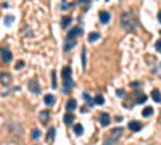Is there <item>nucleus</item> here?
<instances>
[{"label":"nucleus","instance_id":"obj_8","mask_svg":"<svg viewBox=\"0 0 161 145\" xmlns=\"http://www.w3.org/2000/svg\"><path fill=\"white\" fill-rule=\"evenodd\" d=\"M99 118H100V124H101V126H108V124H110V121H111V118H110V115H108V113H101V115L99 116Z\"/></svg>","mask_w":161,"mask_h":145},{"label":"nucleus","instance_id":"obj_25","mask_svg":"<svg viewBox=\"0 0 161 145\" xmlns=\"http://www.w3.org/2000/svg\"><path fill=\"white\" fill-rule=\"evenodd\" d=\"M84 100L87 102L89 105H93V99H90V97H89V93H84Z\"/></svg>","mask_w":161,"mask_h":145},{"label":"nucleus","instance_id":"obj_30","mask_svg":"<svg viewBox=\"0 0 161 145\" xmlns=\"http://www.w3.org/2000/svg\"><path fill=\"white\" fill-rule=\"evenodd\" d=\"M116 95H118V97H124V91H123V89H118V91H116Z\"/></svg>","mask_w":161,"mask_h":145},{"label":"nucleus","instance_id":"obj_11","mask_svg":"<svg viewBox=\"0 0 161 145\" xmlns=\"http://www.w3.org/2000/svg\"><path fill=\"white\" fill-rule=\"evenodd\" d=\"M63 123H65L66 126L73 124V123H74V115H73V113H66V115L63 116Z\"/></svg>","mask_w":161,"mask_h":145},{"label":"nucleus","instance_id":"obj_5","mask_svg":"<svg viewBox=\"0 0 161 145\" xmlns=\"http://www.w3.org/2000/svg\"><path fill=\"white\" fill-rule=\"evenodd\" d=\"M73 87H74L73 77H69V79H65V81H63V92H65V93H68Z\"/></svg>","mask_w":161,"mask_h":145},{"label":"nucleus","instance_id":"obj_18","mask_svg":"<svg viewBox=\"0 0 161 145\" xmlns=\"http://www.w3.org/2000/svg\"><path fill=\"white\" fill-rule=\"evenodd\" d=\"M99 39H100V34L99 32H90L89 34V40L90 42H95V40H99Z\"/></svg>","mask_w":161,"mask_h":145},{"label":"nucleus","instance_id":"obj_15","mask_svg":"<svg viewBox=\"0 0 161 145\" xmlns=\"http://www.w3.org/2000/svg\"><path fill=\"white\" fill-rule=\"evenodd\" d=\"M151 99L155 100L156 103H160V102H161V93H160L158 89H153V91H151Z\"/></svg>","mask_w":161,"mask_h":145},{"label":"nucleus","instance_id":"obj_12","mask_svg":"<svg viewBox=\"0 0 161 145\" xmlns=\"http://www.w3.org/2000/svg\"><path fill=\"white\" fill-rule=\"evenodd\" d=\"M147 102V95L142 92H135V103H145Z\"/></svg>","mask_w":161,"mask_h":145},{"label":"nucleus","instance_id":"obj_19","mask_svg":"<svg viewBox=\"0 0 161 145\" xmlns=\"http://www.w3.org/2000/svg\"><path fill=\"white\" fill-rule=\"evenodd\" d=\"M82 132H84V127H82L81 124H76V126H74V134H76V135H82Z\"/></svg>","mask_w":161,"mask_h":145},{"label":"nucleus","instance_id":"obj_32","mask_svg":"<svg viewBox=\"0 0 161 145\" xmlns=\"http://www.w3.org/2000/svg\"><path fill=\"white\" fill-rule=\"evenodd\" d=\"M81 5H90V0H79Z\"/></svg>","mask_w":161,"mask_h":145},{"label":"nucleus","instance_id":"obj_9","mask_svg":"<svg viewBox=\"0 0 161 145\" xmlns=\"http://www.w3.org/2000/svg\"><path fill=\"white\" fill-rule=\"evenodd\" d=\"M49 118H50V113L47 111V110H44V111L39 113V119H40L42 124H47V123H49Z\"/></svg>","mask_w":161,"mask_h":145},{"label":"nucleus","instance_id":"obj_31","mask_svg":"<svg viewBox=\"0 0 161 145\" xmlns=\"http://www.w3.org/2000/svg\"><path fill=\"white\" fill-rule=\"evenodd\" d=\"M23 66H24V63H23V61H21V60H19V61H18V63H16V66H15V68H16V69H21V68H23Z\"/></svg>","mask_w":161,"mask_h":145},{"label":"nucleus","instance_id":"obj_17","mask_svg":"<svg viewBox=\"0 0 161 145\" xmlns=\"http://www.w3.org/2000/svg\"><path fill=\"white\" fill-rule=\"evenodd\" d=\"M100 21L103 23V24H107V23L110 21V13L108 11H101L100 13Z\"/></svg>","mask_w":161,"mask_h":145},{"label":"nucleus","instance_id":"obj_6","mask_svg":"<svg viewBox=\"0 0 161 145\" xmlns=\"http://www.w3.org/2000/svg\"><path fill=\"white\" fill-rule=\"evenodd\" d=\"M0 55H2V60L5 61V63H8V61L11 60V52H10L8 49H5V47L0 49Z\"/></svg>","mask_w":161,"mask_h":145},{"label":"nucleus","instance_id":"obj_22","mask_svg":"<svg viewBox=\"0 0 161 145\" xmlns=\"http://www.w3.org/2000/svg\"><path fill=\"white\" fill-rule=\"evenodd\" d=\"M69 23H71V18H69V16H65V18L61 19V26H63V27H68Z\"/></svg>","mask_w":161,"mask_h":145},{"label":"nucleus","instance_id":"obj_27","mask_svg":"<svg viewBox=\"0 0 161 145\" xmlns=\"http://www.w3.org/2000/svg\"><path fill=\"white\" fill-rule=\"evenodd\" d=\"M53 137H55V129L52 127V129H50V131H49V140H52Z\"/></svg>","mask_w":161,"mask_h":145},{"label":"nucleus","instance_id":"obj_7","mask_svg":"<svg viewBox=\"0 0 161 145\" xmlns=\"http://www.w3.org/2000/svg\"><path fill=\"white\" fill-rule=\"evenodd\" d=\"M129 131H134V132H139L142 131V123H139V121H131V123L127 124Z\"/></svg>","mask_w":161,"mask_h":145},{"label":"nucleus","instance_id":"obj_24","mask_svg":"<svg viewBox=\"0 0 161 145\" xmlns=\"http://www.w3.org/2000/svg\"><path fill=\"white\" fill-rule=\"evenodd\" d=\"M52 87H57V73L52 71Z\"/></svg>","mask_w":161,"mask_h":145},{"label":"nucleus","instance_id":"obj_20","mask_svg":"<svg viewBox=\"0 0 161 145\" xmlns=\"http://www.w3.org/2000/svg\"><path fill=\"white\" fill-rule=\"evenodd\" d=\"M93 103H95V105H103V103H105L103 95H97L95 99H93Z\"/></svg>","mask_w":161,"mask_h":145},{"label":"nucleus","instance_id":"obj_26","mask_svg":"<svg viewBox=\"0 0 161 145\" xmlns=\"http://www.w3.org/2000/svg\"><path fill=\"white\" fill-rule=\"evenodd\" d=\"M11 23H13V16H7V18H5V24L10 26Z\"/></svg>","mask_w":161,"mask_h":145},{"label":"nucleus","instance_id":"obj_28","mask_svg":"<svg viewBox=\"0 0 161 145\" xmlns=\"http://www.w3.org/2000/svg\"><path fill=\"white\" fill-rule=\"evenodd\" d=\"M82 65H84V69H85V49H82Z\"/></svg>","mask_w":161,"mask_h":145},{"label":"nucleus","instance_id":"obj_2","mask_svg":"<svg viewBox=\"0 0 161 145\" xmlns=\"http://www.w3.org/2000/svg\"><path fill=\"white\" fill-rule=\"evenodd\" d=\"M121 134H123V129L121 127H116V129H113V132H111V137L107 140V144L105 145H113L115 144V140H118L121 137Z\"/></svg>","mask_w":161,"mask_h":145},{"label":"nucleus","instance_id":"obj_3","mask_svg":"<svg viewBox=\"0 0 161 145\" xmlns=\"http://www.w3.org/2000/svg\"><path fill=\"white\" fill-rule=\"evenodd\" d=\"M27 87H29V91L32 93H40V85H39L37 79H31L29 84H27Z\"/></svg>","mask_w":161,"mask_h":145},{"label":"nucleus","instance_id":"obj_21","mask_svg":"<svg viewBox=\"0 0 161 145\" xmlns=\"http://www.w3.org/2000/svg\"><path fill=\"white\" fill-rule=\"evenodd\" d=\"M40 135H42V132L39 131V129H32V132H31V137H32V139H39Z\"/></svg>","mask_w":161,"mask_h":145},{"label":"nucleus","instance_id":"obj_33","mask_svg":"<svg viewBox=\"0 0 161 145\" xmlns=\"http://www.w3.org/2000/svg\"><path fill=\"white\" fill-rule=\"evenodd\" d=\"M158 21L161 23V11H160V13H158Z\"/></svg>","mask_w":161,"mask_h":145},{"label":"nucleus","instance_id":"obj_1","mask_svg":"<svg viewBox=\"0 0 161 145\" xmlns=\"http://www.w3.org/2000/svg\"><path fill=\"white\" fill-rule=\"evenodd\" d=\"M121 26L127 32H134L137 29V18L132 11H124L121 13Z\"/></svg>","mask_w":161,"mask_h":145},{"label":"nucleus","instance_id":"obj_4","mask_svg":"<svg viewBox=\"0 0 161 145\" xmlns=\"http://www.w3.org/2000/svg\"><path fill=\"white\" fill-rule=\"evenodd\" d=\"M81 34H82V27L76 26V27H73V29L68 32V36H66V39H76V40H77V37H79Z\"/></svg>","mask_w":161,"mask_h":145},{"label":"nucleus","instance_id":"obj_29","mask_svg":"<svg viewBox=\"0 0 161 145\" xmlns=\"http://www.w3.org/2000/svg\"><path fill=\"white\" fill-rule=\"evenodd\" d=\"M155 49L158 50V53H161V40H158V42L155 44Z\"/></svg>","mask_w":161,"mask_h":145},{"label":"nucleus","instance_id":"obj_10","mask_svg":"<svg viewBox=\"0 0 161 145\" xmlns=\"http://www.w3.org/2000/svg\"><path fill=\"white\" fill-rule=\"evenodd\" d=\"M0 82H2L3 85H8L11 82V76L8 73H0Z\"/></svg>","mask_w":161,"mask_h":145},{"label":"nucleus","instance_id":"obj_16","mask_svg":"<svg viewBox=\"0 0 161 145\" xmlns=\"http://www.w3.org/2000/svg\"><path fill=\"white\" fill-rule=\"evenodd\" d=\"M61 76H63V81H65V79H69V77H71V68H69V66H65V68H63Z\"/></svg>","mask_w":161,"mask_h":145},{"label":"nucleus","instance_id":"obj_13","mask_svg":"<svg viewBox=\"0 0 161 145\" xmlns=\"http://www.w3.org/2000/svg\"><path fill=\"white\" fill-rule=\"evenodd\" d=\"M76 107H77L76 100H74V99H69V100H68V103H66V110H68V111L71 113L73 110H76Z\"/></svg>","mask_w":161,"mask_h":145},{"label":"nucleus","instance_id":"obj_14","mask_svg":"<svg viewBox=\"0 0 161 145\" xmlns=\"http://www.w3.org/2000/svg\"><path fill=\"white\" fill-rule=\"evenodd\" d=\"M44 102H45L47 107H52V105L55 103V97L52 95V93H49V95H45V97H44Z\"/></svg>","mask_w":161,"mask_h":145},{"label":"nucleus","instance_id":"obj_23","mask_svg":"<svg viewBox=\"0 0 161 145\" xmlns=\"http://www.w3.org/2000/svg\"><path fill=\"white\" fill-rule=\"evenodd\" d=\"M150 115H153V108L151 107H147L143 110V116H150Z\"/></svg>","mask_w":161,"mask_h":145}]
</instances>
